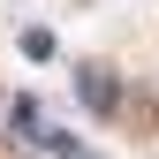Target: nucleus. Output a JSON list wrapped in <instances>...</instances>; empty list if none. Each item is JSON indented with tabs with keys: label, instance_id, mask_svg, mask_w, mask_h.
<instances>
[{
	"label": "nucleus",
	"instance_id": "nucleus-1",
	"mask_svg": "<svg viewBox=\"0 0 159 159\" xmlns=\"http://www.w3.org/2000/svg\"><path fill=\"white\" fill-rule=\"evenodd\" d=\"M8 129H15V136H23V144L38 152V144H46V129H53V121L38 114V98H8Z\"/></svg>",
	"mask_w": 159,
	"mask_h": 159
},
{
	"label": "nucleus",
	"instance_id": "nucleus-2",
	"mask_svg": "<svg viewBox=\"0 0 159 159\" xmlns=\"http://www.w3.org/2000/svg\"><path fill=\"white\" fill-rule=\"evenodd\" d=\"M84 98H91V114H106L114 106V76L106 68H84Z\"/></svg>",
	"mask_w": 159,
	"mask_h": 159
},
{
	"label": "nucleus",
	"instance_id": "nucleus-3",
	"mask_svg": "<svg viewBox=\"0 0 159 159\" xmlns=\"http://www.w3.org/2000/svg\"><path fill=\"white\" fill-rule=\"evenodd\" d=\"M23 53H30V61H53V53H61V38H53V30H23Z\"/></svg>",
	"mask_w": 159,
	"mask_h": 159
}]
</instances>
